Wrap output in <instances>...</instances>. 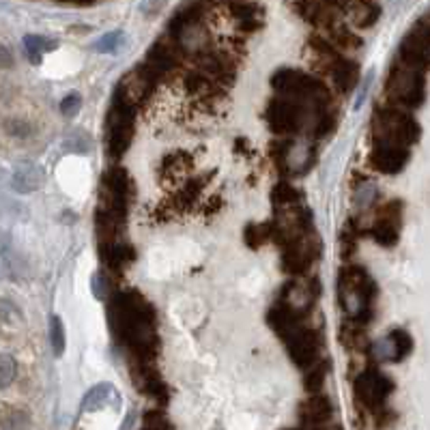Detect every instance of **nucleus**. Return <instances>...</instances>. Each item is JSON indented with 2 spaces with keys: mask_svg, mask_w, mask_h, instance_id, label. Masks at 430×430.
I'll list each match as a JSON object with an SVG mask.
<instances>
[{
  "mask_svg": "<svg viewBox=\"0 0 430 430\" xmlns=\"http://www.w3.org/2000/svg\"><path fill=\"white\" fill-rule=\"evenodd\" d=\"M0 370H3V387H7L11 383V377H13V360L9 355L0 357Z\"/></svg>",
  "mask_w": 430,
  "mask_h": 430,
  "instance_id": "6ab92c4d",
  "label": "nucleus"
},
{
  "mask_svg": "<svg viewBox=\"0 0 430 430\" xmlns=\"http://www.w3.org/2000/svg\"><path fill=\"white\" fill-rule=\"evenodd\" d=\"M231 11L241 31H256L263 24V9L254 3H233Z\"/></svg>",
  "mask_w": 430,
  "mask_h": 430,
  "instance_id": "f8f14e48",
  "label": "nucleus"
},
{
  "mask_svg": "<svg viewBox=\"0 0 430 430\" xmlns=\"http://www.w3.org/2000/svg\"><path fill=\"white\" fill-rule=\"evenodd\" d=\"M121 43H123V33H110V35L101 37V39L95 43V50H99V52H112V50H116Z\"/></svg>",
  "mask_w": 430,
  "mask_h": 430,
  "instance_id": "a211bd4d",
  "label": "nucleus"
},
{
  "mask_svg": "<svg viewBox=\"0 0 430 430\" xmlns=\"http://www.w3.org/2000/svg\"><path fill=\"white\" fill-rule=\"evenodd\" d=\"M373 160L379 170L394 175L404 168L409 160V149L404 145H398V142H379Z\"/></svg>",
  "mask_w": 430,
  "mask_h": 430,
  "instance_id": "6e6552de",
  "label": "nucleus"
},
{
  "mask_svg": "<svg viewBox=\"0 0 430 430\" xmlns=\"http://www.w3.org/2000/svg\"><path fill=\"white\" fill-rule=\"evenodd\" d=\"M289 351H291V357L299 366H310L316 360V353H319L316 336L310 329H299V327L291 329Z\"/></svg>",
  "mask_w": 430,
  "mask_h": 430,
  "instance_id": "0eeeda50",
  "label": "nucleus"
},
{
  "mask_svg": "<svg viewBox=\"0 0 430 430\" xmlns=\"http://www.w3.org/2000/svg\"><path fill=\"white\" fill-rule=\"evenodd\" d=\"M375 293L373 280L362 269H348L342 273V306L351 316H360L366 312Z\"/></svg>",
  "mask_w": 430,
  "mask_h": 430,
  "instance_id": "f03ea898",
  "label": "nucleus"
},
{
  "mask_svg": "<svg viewBox=\"0 0 430 430\" xmlns=\"http://www.w3.org/2000/svg\"><path fill=\"white\" fill-rule=\"evenodd\" d=\"M327 71H329L333 84L344 93H348L355 87L357 78H360V69H357V65L353 60L344 58V56H336L333 60H329Z\"/></svg>",
  "mask_w": 430,
  "mask_h": 430,
  "instance_id": "9d476101",
  "label": "nucleus"
},
{
  "mask_svg": "<svg viewBox=\"0 0 430 430\" xmlns=\"http://www.w3.org/2000/svg\"><path fill=\"white\" fill-rule=\"evenodd\" d=\"M78 108H80V97L78 95H69L65 101H62V112L65 114H76L78 112Z\"/></svg>",
  "mask_w": 430,
  "mask_h": 430,
  "instance_id": "aec40b11",
  "label": "nucleus"
},
{
  "mask_svg": "<svg viewBox=\"0 0 430 430\" xmlns=\"http://www.w3.org/2000/svg\"><path fill=\"white\" fill-rule=\"evenodd\" d=\"M329 7H346V0H323Z\"/></svg>",
  "mask_w": 430,
  "mask_h": 430,
  "instance_id": "412c9836",
  "label": "nucleus"
},
{
  "mask_svg": "<svg viewBox=\"0 0 430 430\" xmlns=\"http://www.w3.org/2000/svg\"><path fill=\"white\" fill-rule=\"evenodd\" d=\"M381 16V7L373 0H355L348 5V18L357 28H370Z\"/></svg>",
  "mask_w": 430,
  "mask_h": 430,
  "instance_id": "9b49d317",
  "label": "nucleus"
},
{
  "mask_svg": "<svg viewBox=\"0 0 430 430\" xmlns=\"http://www.w3.org/2000/svg\"><path fill=\"white\" fill-rule=\"evenodd\" d=\"M329 415H331V407H329V402H327L325 398H312V400H308V404L304 407V419L310 421L314 428L327 424Z\"/></svg>",
  "mask_w": 430,
  "mask_h": 430,
  "instance_id": "4468645a",
  "label": "nucleus"
},
{
  "mask_svg": "<svg viewBox=\"0 0 430 430\" xmlns=\"http://www.w3.org/2000/svg\"><path fill=\"white\" fill-rule=\"evenodd\" d=\"M387 93L396 104H402L407 108H415L424 101V76L419 69L413 67H396L390 80H387Z\"/></svg>",
  "mask_w": 430,
  "mask_h": 430,
  "instance_id": "f257e3e1",
  "label": "nucleus"
},
{
  "mask_svg": "<svg viewBox=\"0 0 430 430\" xmlns=\"http://www.w3.org/2000/svg\"><path fill=\"white\" fill-rule=\"evenodd\" d=\"M43 185V170L39 166H26L16 172L13 177V189L20 194H31Z\"/></svg>",
  "mask_w": 430,
  "mask_h": 430,
  "instance_id": "ddd939ff",
  "label": "nucleus"
},
{
  "mask_svg": "<svg viewBox=\"0 0 430 430\" xmlns=\"http://www.w3.org/2000/svg\"><path fill=\"white\" fill-rule=\"evenodd\" d=\"M131 138V112L129 104L121 99V106H116L108 116V149L112 155H121Z\"/></svg>",
  "mask_w": 430,
  "mask_h": 430,
  "instance_id": "423d86ee",
  "label": "nucleus"
},
{
  "mask_svg": "<svg viewBox=\"0 0 430 430\" xmlns=\"http://www.w3.org/2000/svg\"><path fill=\"white\" fill-rule=\"evenodd\" d=\"M411 348H413V340L409 338V333L402 329H394L377 346V357L383 362H400L411 353Z\"/></svg>",
  "mask_w": 430,
  "mask_h": 430,
  "instance_id": "1a4fd4ad",
  "label": "nucleus"
},
{
  "mask_svg": "<svg viewBox=\"0 0 430 430\" xmlns=\"http://www.w3.org/2000/svg\"><path fill=\"white\" fill-rule=\"evenodd\" d=\"M50 340H52V346H54L56 355H60L62 348H65V329H62V323H60L58 316H54L50 321Z\"/></svg>",
  "mask_w": 430,
  "mask_h": 430,
  "instance_id": "f3484780",
  "label": "nucleus"
},
{
  "mask_svg": "<svg viewBox=\"0 0 430 430\" xmlns=\"http://www.w3.org/2000/svg\"><path fill=\"white\" fill-rule=\"evenodd\" d=\"M400 60L413 69H426L430 65V26L419 22L400 45Z\"/></svg>",
  "mask_w": 430,
  "mask_h": 430,
  "instance_id": "20e7f679",
  "label": "nucleus"
},
{
  "mask_svg": "<svg viewBox=\"0 0 430 430\" xmlns=\"http://www.w3.org/2000/svg\"><path fill=\"white\" fill-rule=\"evenodd\" d=\"M24 45H26V52H28V56L33 58V60H39V56L45 52V50H52V48H56V43L54 41H48V39H43V37H33V35H28L26 39H24Z\"/></svg>",
  "mask_w": 430,
  "mask_h": 430,
  "instance_id": "dca6fc26",
  "label": "nucleus"
},
{
  "mask_svg": "<svg viewBox=\"0 0 430 430\" xmlns=\"http://www.w3.org/2000/svg\"><path fill=\"white\" fill-rule=\"evenodd\" d=\"M327 37H329V41H331L333 45L344 48V50H357V48L362 45V39H360V37H357L355 33H351L344 24H338V22L327 28Z\"/></svg>",
  "mask_w": 430,
  "mask_h": 430,
  "instance_id": "2eb2a0df",
  "label": "nucleus"
},
{
  "mask_svg": "<svg viewBox=\"0 0 430 430\" xmlns=\"http://www.w3.org/2000/svg\"><path fill=\"white\" fill-rule=\"evenodd\" d=\"M377 133L381 136V142H398V145H413L419 136V127L402 110H383L377 121Z\"/></svg>",
  "mask_w": 430,
  "mask_h": 430,
  "instance_id": "7ed1b4c3",
  "label": "nucleus"
},
{
  "mask_svg": "<svg viewBox=\"0 0 430 430\" xmlns=\"http://www.w3.org/2000/svg\"><path fill=\"white\" fill-rule=\"evenodd\" d=\"M392 390H394L392 381L377 370H366L355 383L357 398H360L368 409H375V411H379L383 407V402L392 394Z\"/></svg>",
  "mask_w": 430,
  "mask_h": 430,
  "instance_id": "39448f33",
  "label": "nucleus"
}]
</instances>
